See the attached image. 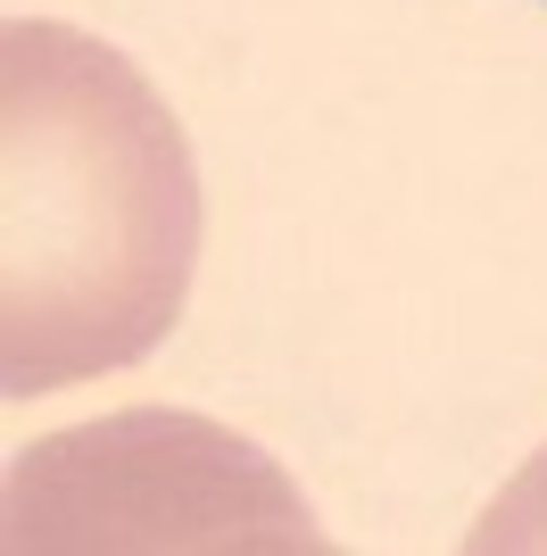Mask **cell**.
<instances>
[{
	"instance_id": "2",
	"label": "cell",
	"mask_w": 547,
	"mask_h": 556,
	"mask_svg": "<svg viewBox=\"0 0 547 556\" xmlns=\"http://www.w3.org/2000/svg\"><path fill=\"white\" fill-rule=\"evenodd\" d=\"M9 548H323V532L250 441L200 416H116L9 473Z\"/></svg>"
},
{
	"instance_id": "3",
	"label": "cell",
	"mask_w": 547,
	"mask_h": 556,
	"mask_svg": "<svg viewBox=\"0 0 547 556\" xmlns=\"http://www.w3.org/2000/svg\"><path fill=\"white\" fill-rule=\"evenodd\" d=\"M473 556H514V548H547V448L514 473V482L481 507V523L465 532Z\"/></svg>"
},
{
	"instance_id": "1",
	"label": "cell",
	"mask_w": 547,
	"mask_h": 556,
	"mask_svg": "<svg viewBox=\"0 0 547 556\" xmlns=\"http://www.w3.org/2000/svg\"><path fill=\"white\" fill-rule=\"evenodd\" d=\"M200 275V166L158 84L100 34H0V399L141 366Z\"/></svg>"
}]
</instances>
